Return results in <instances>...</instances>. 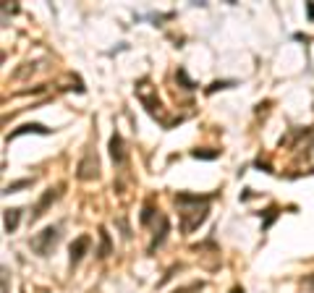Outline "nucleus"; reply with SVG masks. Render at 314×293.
Segmentation results:
<instances>
[{"instance_id":"obj_10","label":"nucleus","mask_w":314,"mask_h":293,"mask_svg":"<svg viewBox=\"0 0 314 293\" xmlns=\"http://www.w3.org/2000/svg\"><path fill=\"white\" fill-rule=\"evenodd\" d=\"M194 154V157H197V160H215V157H220V149H194L191 152Z\"/></svg>"},{"instance_id":"obj_11","label":"nucleus","mask_w":314,"mask_h":293,"mask_svg":"<svg viewBox=\"0 0 314 293\" xmlns=\"http://www.w3.org/2000/svg\"><path fill=\"white\" fill-rule=\"evenodd\" d=\"M26 186H32V178L13 181V183H8V186H5V194H13V191H18V189H26Z\"/></svg>"},{"instance_id":"obj_13","label":"nucleus","mask_w":314,"mask_h":293,"mask_svg":"<svg viewBox=\"0 0 314 293\" xmlns=\"http://www.w3.org/2000/svg\"><path fill=\"white\" fill-rule=\"evenodd\" d=\"M275 220H278V209H275V207H270V209H267V220H264L262 231H267V228H270V225L275 223Z\"/></svg>"},{"instance_id":"obj_16","label":"nucleus","mask_w":314,"mask_h":293,"mask_svg":"<svg viewBox=\"0 0 314 293\" xmlns=\"http://www.w3.org/2000/svg\"><path fill=\"white\" fill-rule=\"evenodd\" d=\"M307 16H309V21H314V3H307Z\"/></svg>"},{"instance_id":"obj_15","label":"nucleus","mask_w":314,"mask_h":293,"mask_svg":"<svg viewBox=\"0 0 314 293\" xmlns=\"http://www.w3.org/2000/svg\"><path fill=\"white\" fill-rule=\"evenodd\" d=\"M152 215H155V209H152V204H147V207H144V212H142V225H150V220H152Z\"/></svg>"},{"instance_id":"obj_12","label":"nucleus","mask_w":314,"mask_h":293,"mask_svg":"<svg viewBox=\"0 0 314 293\" xmlns=\"http://www.w3.org/2000/svg\"><path fill=\"white\" fill-rule=\"evenodd\" d=\"M175 76H178V81H181V84L186 87V89H197V84H194V81L186 76V71H183V68H178V73H175Z\"/></svg>"},{"instance_id":"obj_17","label":"nucleus","mask_w":314,"mask_h":293,"mask_svg":"<svg viewBox=\"0 0 314 293\" xmlns=\"http://www.w3.org/2000/svg\"><path fill=\"white\" fill-rule=\"evenodd\" d=\"M230 293H244V288H241V286H236V288L230 291Z\"/></svg>"},{"instance_id":"obj_7","label":"nucleus","mask_w":314,"mask_h":293,"mask_svg":"<svg viewBox=\"0 0 314 293\" xmlns=\"http://www.w3.org/2000/svg\"><path fill=\"white\" fill-rule=\"evenodd\" d=\"M18 220H21V209H5V231L13 233L18 228Z\"/></svg>"},{"instance_id":"obj_1","label":"nucleus","mask_w":314,"mask_h":293,"mask_svg":"<svg viewBox=\"0 0 314 293\" xmlns=\"http://www.w3.org/2000/svg\"><path fill=\"white\" fill-rule=\"evenodd\" d=\"M58 238H60L58 228L50 225V228H45V231H42L40 236H34L32 241H29V246H32V249H34L37 254H42V256H45V254H50V249H52L55 244H58Z\"/></svg>"},{"instance_id":"obj_14","label":"nucleus","mask_w":314,"mask_h":293,"mask_svg":"<svg viewBox=\"0 0 314 293\" xmlns=\"http://www.w3.org/2000/svg\"><path fill=\"white\" fill-rule=\"evenodd\" d=\"M228 87H236V81H215V84H212L207 92L212 95V92H217V89H228Z\"/></svg>"},{"instance_id":"obj_6","label":"nucleus","mask_w":314,"mask_h":293,"mask_svg":"<svg viewBox=\"0 0 314 293\" xmlns=\"http://www.w3.org/2000/svg\"><path fill=\"white\" fill-rule=\"evenodd\" d=\"M21 134H50V128H45L42 123H26V126H21V128H16V131H11L8 142H11V139H18Z\"/></svg>"},{"instance_id":"obj_9","label":"nucleus","mask_w":314,"mask_h":293,"mask_svg":"<svg viewBox=\"0 0 314 293\" xmlns=\"http://www.w3.org/2000/svg\"><path fill=\"white\" fill-rule=\"evenodd\" d=\"M107 254H110V233L105 231V228H100V251H97V256L105 259Z\"/></svg>"},{"instance_id":"obj_4","label":"nucleus","mask_w":314,"mask_h":293,"mask_svg":"<svg viewBox=\"0 0 314 293\" xmlns=\"http://www.w3.org/2000/svg\"><path fill=\"white\" fill-rule=\"evenodd\" d=\"M87 249H89V236H79L76 241L71 244V264H76L81 256H84Z\"/></svg>"},{"instance_id":"obj_8","label":"nucleus","mask_w":314,"mask_h":293,"mask_svg":"<svg viewBox=\"0 0 314 293\" xmlns=\"http://www.w3.org/2000/svg\"><path fill=\"white\" fill-rule=\"evenodd\" d=\"M170 231V223H168V217H162V225H160V233H157L155 238H152V244H150V254L157 249V246H160L162 241H165V233Z\"/></svg>"},{"instance_id":"obj_3","label":"nucleus","mask_w":314,"mask_h":293,"mask_svg":"<svg viewBox=\"0 0 314 293\" xmlns=\"http://www.w3.org/2000/svg\"><path fill=\"white\" fill-rule=\"evenodd\" d=\"M55 196H58V191H55V189H48V191H45L42 199L37 201V207L32 209V220H40V217L45 215V209H48V207L52 204V199H55Z\"/></svg>"},{"instance_id":"obj_5","label":"nucleus","mask_w":314,"mask_h":293,"mask_svg":"<svg viewBox=\"0 0 314 293\" xmlns=\"http://www.w3.org/2000/svg\"><path fill=\"white\" fill-rule=\"evenodd\" d=\"M110 154H113V160L118 165H123V160H126V154H123V139H121V134H118V131L110 136Z\"/></svg>"},{"instance_id":"obj_2","label":"nucleus","mask_w":314,"mask_h":293,"mask_svg":"<svg viewBox=\"0 0 314 293\" xmlns=\"http://www.w3.org/2000/svg\"><path fill=\"white\" fill-rule=\"evenodd\" d=\"M76 176H79L81 181H92V178H97V176H100V160H97V152H92V149L84 152V157H81V162H79V173H76Z\"/></svg>"}]
</instances>
